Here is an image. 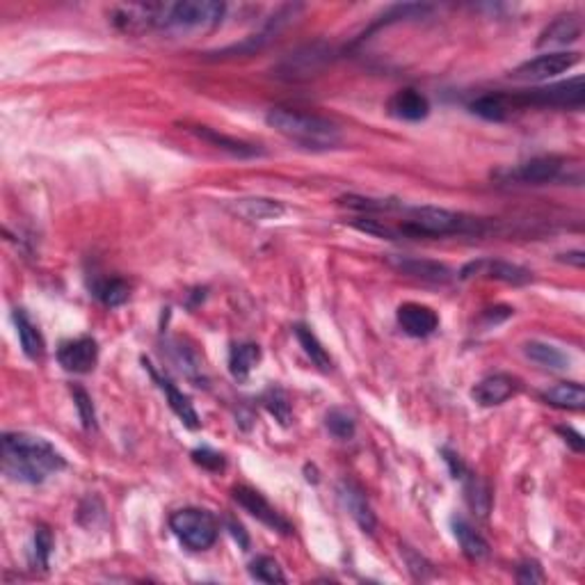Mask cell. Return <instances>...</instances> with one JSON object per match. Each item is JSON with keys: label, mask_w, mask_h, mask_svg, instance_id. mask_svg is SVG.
Wrapping results in <instances>:
<instances>
[{"label": "cell", "mask_w": 585, "mask_h": 585, "mask_svg": "<svg viewBox=\"0 0 585 585\" xmlns=\"http://www.w3.org/2000/svg\"><path fill=\"white\" fill-rule=\"evenodd\" d=\"M65 467V458L46 439L26 432H7L3 437V471L16 483L41 485Z\"/></svg>", "instance_id": "obj_1"}, {"label": "cell", "mask_w": 585, "mask_h": 585, "mask_svg": "<svg viewBox=\"0 0 585 585\" xmlns=\"http://www.w3.org/2000/svg\"><path fill=\"white\" fill-rule=\"evenodd\" d=\"M195 133H197V137H202L204 142H208V144L217 146V149H223V152L231 153V156H236V158L263 156V149H258L257 144H249V142L236 140V137H229V135H224V133H217L215 128L197 127L195 128Z\"/></svg>", "instance_id": "obj_21"}, {"label": "cell", "mask_w": 585, "mask_h": 585, "mask_svg": "<svg viewBox=\"0 0 585 585\" xmlns=\"http://www.w3.org/2000/svg\"><path fill=\"white\" fill-rule=\"evenodd\" d=\"M565 167V161L558 156H537L521 162L515 170H510L508 179L515 183H524V186H545V183L563 179Z\"/></svg>", "instance_id": "obj_9"}, {"label": "cell", "mask_w": 585, "mask_h": 585, "mask_svg": "<svg viewBox=\"0 0 585 585\" xmlns=\"http://www.w3.org/2000/svg\"><path fill=\"white\" fill-rule=\"evenodd\" d=\"M450 526H453V535L458 540L459 549L469 560H483L490 555V545L485 540L483 535L465 520V517H453L450 520Z\"/></svg>", "instance_id": "obj_19"}, {"label": "cell", "mask_w": 585, "mask_h": 585, "mask_svg": "<svg viewBox=\"0 0 585 585\" xmlns=\"http://www.w3.org/2000/svg\"><path fill=\"white\" fill-rule=\"evenodd\" d=\"M389 112H391L396 119L423 121L425 117L430 115V101L421 92L407 87V90L396 92V94L389 99Z\"/></svg>", "instance_id": "obj_17"}, {"label": "cell", "mask_w": 585, "mask_h": 585, "mask_svg": "<svg viewBox=\"0 0 585 585\" xmlns=\"http://www.w3.org/2000/svg\"><path fill=\"white\" fill-rule=\"evenodd\" d=\"M231 494H233V501H236V503L240 505L245 512H249L254 520H258L261 524H266L267 528H273V530H277V533H284V535L292 533V526L288 524V521L284 520L277 510L267 503V501L263 499V494H258L257 490L240 485V487H233Z\"/></svg>", "instance_id": "obj_10"}, {"label": "cell", "mask_w": 585, "mask_h": 585, "mask_svg": "<svg viewBox=\"0 0 585 585\" xmlns=\"http://www.w3.org/2000/svg\"><path fill=\"white\" fill-rule=\"evenodd\" d=\"M263 405L270 414H273L275 419L279 421L282 425L291 423V403H288V396L284 394L279 387L267 389L266 396H263Z\"/></svg>", "instance_id": "obj_33"}, {"label": "cell", "mask_w": 585, "mask_h": 585, "mask_svg": "<svg viewBox=\"0 0 585 585\" xmlns=\"http://www.w3.org/2000/svg\"><path fill=\"white\" fill-rule=\"evenodd\" d=\"M405 223L400 224V236H453V233H467L478 229V220L459 215L439 206H414L403 208Z\"/></svg>", "instance_id": "obj_4"}, {"label": "cell", "mask_w": 585, "mask_h": 585, "mask_svg": "<svg viewBox=\"0 0 585 585\" xmlns=\"http://www.w3.org/2000/svg\"><path fill=\"white\" fill-rule=\"evenodd\" d=\"M229 528H231V533H233V537H240V545L242 546H248V537H245V533H242V526L240 524H233V521H229Z\"/></svg>", "instance_id": "obj_41"}, {"label": "cell", "mask_w": 585, "mask_h": 585, "mask_svg": "<svg viewBox=\"0 0 585 585\" xmlns=\"http://www.w3.org/2000/svg\"><path fill=\"white\" fill-rule=\"evenodd\" d=\"M144 363H146V369H149V373H152V378L158 382V387L162 389V394L167 396V403H170V409H172V412L177 414V416H179V419H181V423L186 425V428L197 430L199 425H202V421H199V414H197V409H195V405L190 403V398H188L186 394H181V391H179V389L174 387V384L170 382V380H162L161 375H158L156 371L152 369V363L146 362V359H144Z\"/></svg>", "instance_id": "obj_16"}, {"label": "cell", "mask_w": 585, "mask_h": 585, "mask_svg": "<svg viewBox=\"0 0 585 585\" xmlns=\"http://www.w3.org/2000/svg\"><path fill=\"white\" fill-rule=\"evenodd\" d=\"M558 432L563 434V437H565V441H567V444L572 446V449L576 450V453H581V450L585 449V439H583V434L576 432L574 428H565V425H560Z\"/></svg>", "instance_id": "obj_39"}, {"label": "cell", "mask_w": 585, "mask_h": 585, "mask_svg": "<svg viewBox=\"0 0 585 585\" xmlns=\"http://www.w3.org/2000/svg\"><path fill=\"white\" fill-rule=\"evenodd\" d=\"M542 400L551 407L570 409V412H581L585 407V389L579 382H560L555 387L546 389L542 394Z\"/></svg>", "instance_id": "obj_22"}, {"label": "cell", "mask_w": 585, "mask_h": 585, "mask_svg": "<svg viewBox=\"0 0 585 585\" xmlns=\"http://www.w3.org/2000/svg\"><path fill=\"white\" fill-rule=\"evenodd\" d=\"M227 5L215 0H186V3H165L156 5V23L165 32H206L223 21Z\"/></svg>", "instance_id": "obj_3"}, {"label": "cell", "mask_w": 585, "mask_h": 585, "mask_svg": "<svg viewBox=\"0 0 585 585\" xmlns=\"http://www.w3.org/2000/svg\"><path fill=\"white\" fill-rule=\"evenodd\" d=\"M467 501H469V505L478 512L480 517H487L492 496H490V490L485 487V483H480L476 476H471L469 483H467Z\"/></svg>", "instance_id": "obj_34"}, {"label": "cell", "mask_w": 585, "mask_h": 585, "mask_svg": "<svg viewBox=\"0 0 585 585\" xmlns=\"http://www.w3.org/2000/svg\"><path fill=\"white\" fill-rule=\"evenodd\" d=\"M170 528L192 551H206L215 545L220 526L215 517L202 508H183L170 517Z\"/></svg>", "instance_id": "obj_6"}, {"label": "cell", "mask_w": 585, "mask_h": 585, "mask_svg": "<svg viewBox=\"0 0 585 585\" xmlns=\"http://www.w3.org/2000/svg\"><path fill=\"white\" fill-rule=\"evenodd\" d=\"M258 362H261V348L257 344H236L229 350V371L236 380H248Z\"/></svg>", "instance_id": "obj_26"}, {"label": "cell", "mask_w": 585, "mask_h": 585, "mask_svg": "<svg viewBox=\"0 0 585 585\" xmlns=\"http://www.w3.org/2000/svg\"><path fill=\"white\" fill-rule=\"evenodd\" d=\"M295 336H298L300 345L304 348L307 357L311 359L313 366L323 371V373H329V371H332V357H329L325 345L319 341V336H316L307 325H295Z\"/></svg>", "instance_id": "obj_28"}, {"label": "cell", "mask_w": 585, "mask_h": 585, "mask_svg": "<svg viewBox=\"0 0 585 585\" xmlns=\"http://www.w3.org/2000/svg\"><path fill=\"white\" fill-rule=\"evenodd\" d=\"M517 581L520 583H542L545 581V572H542V567L535 563V560H526V563H521L520 567H517Z\"/></svg>", "instance_id": "obj_38"}, {"label": "cell", "mask_w": 585, "mask_h": 585, "mask_svg": "<svg viewBox=\"0 0 585 585\" xmlns=\"http://www.w3.org/2000/svg\"><path fill=\"white\" fill-rule=\"evenodd\" d=\"M14 325H16V334H19L21 348L26 353V357L31 359H39L44 354V336L37 329V325L28 319V313L23 309H16L14 311Z\"/></svg>", "instance_id": "obj_24"}, {"label": "cell", "mask_w": 585, "mask_h": 585, "mask_svg": "<svg viewBox=\"0 0 585 585\" xmlns=\"http://www.w3.org/2000/svg\"><path fill=\"white\" fill-rule=\"evenodd\" d=\"M327 51H320L319 46H307L302 51L291 53L282 65V76L286 78H309L327 62Z\"/></svg>", "instance_id": "obj_18"}, {"label": "cell", "mask_w": 585, "mask_h": 585, "mask_svg": "<svg viewBox=\"0 0 585 585\" xmlns=\"http://www.w3.org/2000/svg\"><path fill=\"white\" fill-rule=\"evenodd\" d=\"M459 279H465V282L467 279H496V282L521 286V284L530 282V273L526 267L517 266V263L485 257L467 263V266L459 270Z\"/></svg>", "instance_id": "obj_8"}, {"label": "cell", "mask_w": 585, "mask_h": 585, "mask_svg": "<svg viewBox=\"0 0 585 585\" xmlns=\"http://www.w3.org/2000/svg\"><path fill=\"white\" fill-rule=\"evenodd\" d=\"M389 261H391V266H394L396 270H400L403 275H409V277H419L434 284H446L453 279V270L439 261H428V258L414 257H394L389 258Z\"/></svg>", "instance_id": "obj_15"}, {"label": "cell", "mask_w": 585, "mask_h": 585, "mask_svg": "<svg viewBox=\"0 0 585 585\" xmlns=\"http://www.w3.org/2000/svg\"><path fill=\"white\" fill-rule=\"evenodd\" d=\"M515 108H560V110H581L585 101L583 76L570 81L554 83V85L535 87V90L510 94Z\"/></svg>", "instance_id": "obj_5"}, {"label": "cell", "mask_w": 585, "mask_h": 585, "mask_svg": "<svg viewBox=\"0 0 585 585\" xmlns=\"http://www.w3.org/2000/svg\"><path fill=\"white\" fill-rule=\"evenodd\" d=\"M231 208L238 213V215L248 217V220H273V217L284 215L282 204L266 197L236 199V202L231 204Z\"/></svg>", "instance_id": "obj_27"}, {"label": "cell", "mask_w": 585, "mask_h": 585, "mask_svg": "<svg viewBox=\"0 0 585 585\" xmlns=\"http://www.w3.org/2000/svg\"><path fill=\"white\" fill-rule=\"evenodd\" d=\"M192 462L202 467V469H208V471L224 469L223 453H217V450L208 449V446H202V449L192 450Z\"/></svg>", "instance_id": "obj_37"}, {"label": "cell", "mask_w": 585, "mask_h": 585, "mask_svg": "<svg viewBox=\"0 0 585 585\" xmlns=\"http://www.w3.org/2000/svg\"><path fill=\"white\" fill-rule=\"evenodd\" d=\"M74 403H76L78 414H81V421L87 430H96V412L94 405H92L90 394H87L85 389L74 387Z\"/></svg>", "instance_id": "obj_36"}, {"label": "cell", "mask_w": 585, "mask_h": 585, "mask_svg": "<svg viewBox=\"0 0 585 585\" xmlns=\"http://www.w3.org/2000/svg\"><path fill=\"white\" fill-rule=\"evenodd\" d=\"M469 108L474 115L487 121H505L515 115L517 110L510 94H483Z\"/></svg>", "instance_id": "obj_23"}, {"label": "cell", "mask_w": 585, "mask_h": 585, "mask_svg": "<svg viewBox=\"0 0 585 585\" xmlns=\"http://www.w3.org/2000/svg\"><path fill=\"white\" fill-rule=\"evenodd\" d=\"M396 319H398V325L403 327V332L414 338H425L439 329V316L432 309L425 307V304H400Z\"/></svg>", "instance_id": "obj_14"}, {"label": "cell", "mask_w": 585, "mask_h": 585, "mask_svg": "<svg viewBox=\"0 0 585 585\" xmlns=\"http://www.w3.org/2000/svg\"><path fill=\"white\" fill-rule=\"evenodd\" d=\"M266 121L267 127L307 149H334L341 142L336 124L295 108H273L266 115Z\"/></svg>", "instance_id": "obj_2"}, {"label": "cell", "mask_w": 585, "mask_h": 585, "mask_svg": "<svg viewBox=\"0 0 585 585\" xmlns=\"http://www.w3.org/2000/svg\"><path fill=\"white\" fill-rule=\"evenodd\" d=\"M338 499H341L344 508L348 510L350 517L357 521V526L363 533H375L378 520H375L373 508H371L369 499H366L362 487H357V485L350 483V480H341V483H338Z\"/></svg>", "instance_id": "obj_13"}, {"label": "cell", "mask_w": 585, "mask_h": 585, "mask_svg": "<svg viewBox=\"0 0 585 585\" xmlns=\"http://www.w3.org/2000/svg\"><path fill=\"white\" fill-rule=\"evenodd\" d=\"M560 261L574 263L576 267H583L585 257H583V252H567V254H563V257H560Z\"/></svg>", "instance_id": "obj_40"}, {"label": "cell", "mask_w": 585, "mask_h": 585, "mask_svg": "<svg viewBox=\"0 0 585 585\" xmlns=\"http://www.w3.org/2000/svg\"><path fill=\"white\" fill-rule=\"evenodd\" d=\"M354 229H359V231L363 233H371V236H378V238H400V231L394 227H389V224H384L382 220H373V217H357L353 223Z\"/></svg>", "instance_id": "obj_35"}, {"label": "cell", "mask_w": 585, "mask_h": 585, "mask_svg": "<svg viewBox=\"0 0 585 585\" xmlns=\"http://www.w3.org/2000/svg\"><path fill=\"white\" fill-rule=\"evenodd\" d=\"M92 292H94V298L99 300V302L112 309V307H121V304L131 298V286L119 277L99 279V282L92 286Z\"/></svg>", "instance_id": "obj_29"}, {"label": "cell", "mask_w": 585, "mask_h": 585, "mask_svg": "<svg viewBox=\"0 0 585 585\" xmlns=\"http://www.w3.org/2000/svg\"><path fill=\"white\" fill-rule=\"evenodd\" d=\"M249 576L258 583H286V574L279 567V563L270 555H257V558L249 563Z\"/></svg>", "instance_id": "obj_30"}, {"label": "cell", "mask_w": 585, "mask_h": 585, "mask_svg": "<svg viewBox=\"0 0 585 585\" xmlns=\"http://www.w3.org/2000/svg\"><path fill=\"white\" fill-rule=\"evenodd\" d=\"M579 60H581L579 53H570V51L545 53V56H537L533 57V60L517 66V69L510 74V78H515V81H528V83L549 81V78H555L560 76V74L570 71L572 66L579 65Z\"/></svg>", "instance_id": "obj_7"}, {"label": "cell", "mask_w": 585, "mask_h": 585, "mask_svg": "<svg viewBox=\"0 0 585 585\" xmlns=\"http://www.w3.org/2000/svg\"><path fill=\"white\" fill-rule=\"evenodd\" d=\"M325 425H327L329 434L341 439V441H348V439H353L354 432H357L354 416L345 412V409H329L327 416H325Z\"/></svg>", "instance_id": "obj_32"}, {"label": "cell", "mask_w": 585, "mask_h": 585, "mask_svg": "<svg viewBox=\"0 0 585 585\" xmlns=\"http://www.w3.org/2000/svg\"><path fill=\"white\" fill-rule=\"evenodd\" d=\"M524 354L535 362L542 369H551V371H563L570 366V357L560 348L551 344H542V341H528L524 345Z\"/></svg>", "instance_id": "obj_25"}, {"label": "cell", "mask_w": 585, "mask_h": 585, "mask_svg": "<svg viewBox=\"0 0 585 585\" xmlns=\"http://www.w3.org/2000/svg\"><path fill=\"white\" fill-rule=\"evenodd\" d=\"M520 391V380L512 378L508 373H494L480 380L471 391V398L480 405V407H494V405L505 403L508 398Z\"/></svg>", "instance_id": "obj_12"}, {"label": "cell", "mask_w": 585, "mask_h": 585, "mask_svg": "<svg viewBox=\"0 0 585 585\" xmlns=\"http://www.w3.org/2000/svg\"><path fill=\"white\" fill-rule=\"evenodd\" d=\"M53 554V533L46 526H37L35 537H32V554L31 563L35 570H46L51 563Z\"/></svg>", "instance_id": "obj_31"}, {"label": "cell", "mask_w": 585, "mask_h": 585, "mask_svg": "<svg viewBox=\"0 0 585 585\" xmlns=\"http://www.w3.org/2000/svg\"><path fill=\"white\" fill-rule=\"evenodd\" d=\"M57 362L69 373L85 375L99 362V345H96V341L92 336L71 338V341H65L57 348Z\"/></svg>", "instance_id": "obj_11"}, {"label": "cell", "mask_w": 585, "mask_h": 585, "mask_svg": "<svg viewBox=\"0 0 585 585\" xmlns=\"http://www.w3.org/2000/svg\"><path fill=\"white\" fill-rule=\"evenodd\" d=\"M581 37V21L576 14H560L542 31L537 46H567Z\"/></svg>", "instance_id": "obj_20"}]
</instances>
